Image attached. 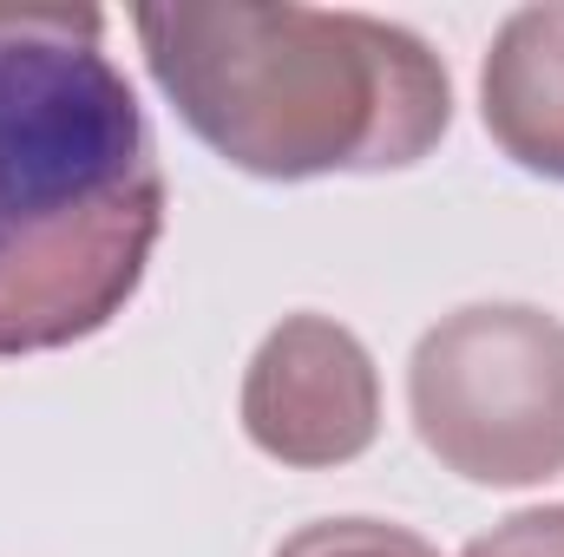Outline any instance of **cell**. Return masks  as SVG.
Here are the masks:
<instances>
[{
    "instance_id": "7a4b0ae2",
    "label": "cell",
    "mask_w": 564,
    "mask_h": 557,
    "mask_svg": "<svg viewBox=\"0 0 564 557\" xmlns=\"http://www.w3.org/2000/svg\"><path fill=\"white\" fill-rule=\"evenodd\" d=\"M132 33L191 139L263 184L414 171L453 132L446 59L361 7L151 0Z\"/></svg>"
},
{
    "instance_id": "8992f818",
    "label": "cell",
    "mask_w": 564,
    "mask_h": 557,
    "mask_svg": "<svg viewBox=\"0 0 564 557\" xmlns=\"http://www.w3.org/2000/svg\"><path fill=\"white\" fill-rule=\"evenodd\" d=\"M276 557H440L421 532L388 525V518H315L289 532Z\"/></svg>"
},
{
    "instance_id": "5b68a950",
    "label": "cell",
    "mask_w": 564,
    "mask_h": 557,
    "mask_svg": "<svg viewBox=\"0 0 564 557\" xmlns=\"http://www.w3.org/2000/svg\"><path fill=\"white\" fill-rule=\"evenodd\" d=\"M479 125L519 171L564 184V0L512 7L479 59Z\"/></svg>"
},
{
    "instance_id": "3957f363",
    "label": "cell",
    "mask_w": 564,
    "mask_h": 557,
    "mask_svg": "<svg viewBox=\"0 0 564 557\" xmlns=\"http://www.w3.org/2000/svg\"><path fill=\"white\" fill-rule=\"evenodd\" d=\"M408 419L466 485L519 492L564 472V321L539 302H466L408 354Z\"/></svg>"
},
{
    "instance_id": "52a82bcc",
    "label": "cell",
    "mask_w": 564,
    "mask_h": 557,
    "mask_svg": "<svg viewBox=\"0 0 564 557\" xmlns=\"http://www.w3.org/2000/svg\"><path fill=\"white\" fill-rule=\"evenodd\" d=\"M459 557H564V505H532L479 532Z\"/></svg>"
},
{
    "instance_id": "6da1fadb",
    "label": "cell",
    "mask_w": 564,
    "mask_h": 557,
    "mask_svg": "<svg viewBox=\"0 0 564 557\" xmlns=\"http://www.w3.org/2000/svg\"><path fill=\"white\" fill-rule=\"evenodd\" d=\"M93 7H0V361L106 335L164 237V164Z\"/></svg>"
},
{
    "instance_id": "277c9868",
    "label": "cell",
    "mask_w": 564,
    "mask_h": 557,
    "mask_svg": "<svg viewBox=\"0 0 564 557\" xmlns=\"http://www.w3.org/2000/svg\"><path fill=\"white\" fill-rule=\"evenodd\" d=\"M237 419L243 439L289 472L355 466L381 439V368L348 321L295 308L257 341Z\"/></svg>"
}]
</instances>
